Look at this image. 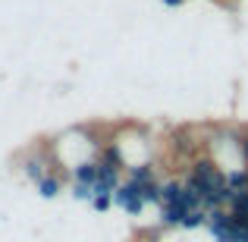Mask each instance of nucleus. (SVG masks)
<instances>
[{
  "label": "nucleus",
  "mask_w": 248,
  "mask_h": 242,
  "mask_svg": "<svg viewBox=\"0 0 248 242\" xmlns=\"http://www.w3.org/2000/svg\"><path fill=\"white\" fill-rule=\"evenodd\" d=\"M186 0H164V6H182Z\"/></svg>",
  "instance_id": "10"
},
{
  "label": "nucleus",
  "mask_w": 248,
  "mask_h": 242,
  "mask_svg": "<svg viewBox=\"0 0 248 242\" xmlns=\"http://www.w3.org/2000/svg\"><path fill=\"white\" fill-rule=\"evenodd\" d=\"M226 186L232 192H248V170L236 167V170H226Z\"/></svg>",
  "instance_id": "4"
},
{
  "label": "nucleus",
  "mask_w": 248,
  "mask_h": 242,
  "mask_svg": "<svg viewBox=\"0 0 248 242\" xmlns=\"http://www.w3.org/2000/svg\"><path fill=\"white\" fill-rule=\"evenodd\" d=\"M88 205H91V208H94V211H97V214H104V211H107V208H110V205H113V192H104V195H94V198H91V201H88Z\"/></svg>",
  "instance_id": "8"
},
{
  "label": "nucleus",
  "mask_w": 248,
  "mask_h": 242,
  "mask_svg": "<svg viewBox=\"0 0 248 242\" xmlns=\"http://www.w3.org/2000/svg\"><path fill=\"white\" fill-rule=\"evenodd\" d=\"M113 205L116 208H123V211L129 214V217H141V211H145V198H141V186L139 182H132L126 176V179L116 186V192H113Z\"/></svg>",
  "instance_id": "1"
},
{
  "label": "nucleus",
  "mask_w": 248,
  "mask_h": 242,
  "mask_svg": "<svg viewBox=\"0 0 248 242\" xmlns=\"http://www.w3.org/2000/svg\"><path fill=\"white\" fill-rule=\"evenodd\" d=\"M239 158H242V167L248 170V132H239Z\"/></svg>",
  "instance_id": "9"
},
{
  "label": "nucleus",
  "mask_w": 248,
  "mask_h": 242,
  "mask_svg": "<svg viewBox=\"0 0 248 242\" xmlns=\"http://www.w3.org/2000/svg\"><path fill=\"white\" fill-rule=\"evenodd\" d=\"M94 179H97V161H85L69 173V182H79V186H91L94 189Z\"/></svg>",
  "instance_id": "2"
},
{
  "label": "nucleus",
  "mask_w": 248,
  "mask_h": 242,
  "mask_svg": "<svg viewBox=\"0 0 248 242\" xmlns=\"http://www.w3.org/2000/svg\"><path fill=\"white\" fill-rule=\"evenodd\" d=\"M160 195H164V205H173V201H179V195H182V179H176V176L164 179V186H160ZM164 205H160V208H164Z\"/></svg>",
  "instance_id": "5"
},
{
  "label": "nucleus",
  "mask_w": 248,
  "mask_h": 242,
  "mask_svg": "<svg viewBox=\"0 0 248 242\" xmlns=\"http://www.w3.org/2000/svg\"><path fill=\"white\" fill-rule=\"evenodd\" d=\"M160 186H164V179H154V182H145L141 186V198H145V205H164V195H160Z\"/></svg>",
  "instance_id": "6"
},
{
  "label": "nucleus",
  "mask_w": 248,
  "mask_h": 242,
  "mask_svg": "<svg viewBox=\"0 0 248 242\" xmlns=\"http://www.w3.org/2000/svg\"><path fill=\"white\" fill-rule=\"evenodd\" d=\"M63 179H66V173H57V170L47 173L41 182H38V195H41V198H57L60 189H63Z\"/></svg>",
  "instance_id": "3"
},
{
  "label": "nucleus",
  "mask_w": 248,
  "mask_h": 242,
  "mask_svg": "<svg viewBox=\"0 0 248 242\" xmlns=\"http://www.w3.org/2000/svg\"><path fill=\"white\" fill-rule=\"evenodd\" d=\"M207 208H198V211H192L186 220H182V230H201V226H207Z\"/></svg>",
  "instance_id": "7"
}]
</instances>
